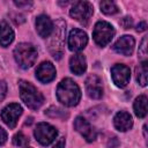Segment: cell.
<instances>
[{"label":"cell","instance_id":"obj_3","mask_svg":"<svg viewBox=\"0 0 148 148\" xmlns=\"http://www.w3.org/2000/svg\"><path fill=\"white\" fill-rule=\"evenodd\" d=\"M14 57L16 62L24 69L31 67L37 59V50L32 44L21 43L14 50Z\"/></svg>","mask_w":148,"mask_h":148},{"label":"cell","instance_id":"obj_32","mask_svg":"<svg viewBox=\"0 0 148 148\" xmlns=\"http://www.w3.org/2000/svg\"><path fill=\"white\" fill-rule=\"evenodd\" d=\"M65 147V139L64 138H61L56 145H54V147L53 148H64Z\"/></svg>","mask_w":148,"mask_h":148},{"label":"cell","instance_id":"obj_7","mask_svg":"<svg viewBox=\"0 0 148 148\" xmlns=\"http://www.w3.org/2000/svg\"><path fill=\"white\" fill-rule=\"evenodd\" d=\"M57 134L58 132L56 127H53L47 123H39L35 130V138L43 146H47L52 143L56 140Z\"/></svg>","mask_w":148,"mask_h":148},{"label":"cell","instance_id":"obj_14","mask_svg":"<svg viewBox=\"0 0 148 148\" xmlns=\"http://www.w3.org/2000/svg\"><path fill=\"white\" fill-rule=\"evenodd\" d=\"M36 77L43 83L51 82L56 77V68H54V66L50 61L42 62L36 69Z\"/></svg>","mask_w":148,"mask_h":148},{"label":"cell","instance_id":"obj_10","mask_svg":"<svg viewBox=\"0 0 148 148\" xmlns=\"http://www.w3.org/2000/svg\"><path fill=\"white\" fill-rule=\"evenodd\" d=\"M88 43L87 34L81 29H73L68 36V47L71 51H81Z\"/></svg>","mask_w":148,"mask_h":148},{"label":"cell","instance_id":"obj_20","mask_svg":"<svg viewBox=\"0 0 148 148\" xmlns=\"http://www.w3.org/2000/svg\"><path fill=\"white\" fill-rule=\"evenodd\" d=\"M135 76L136 81L139 82L140 86L146 87L147 86V61H142L139 66L135 68Z\"/></svg>","mask_w":148,"mask_h":148},{"label":"cell","instance_id":"obj_17","mask_svg":"<svg viewBox=\"0 0 148 148\" xmlns=\"http://www.w3.org/2000/svg\"><path fill=\"white\" fill-rule=\"evenodd\" d=\"M69 67L74 74H76V75L83 74L87 69V61H86L84 56L81 53L72 56L69 59Z\"/></svg>","mask_w":148,"mask_h":148},{"label":"cell","instance_id":"obj_16","mask_svg":"<svg viewBox=\"0 0 148 148\" xmlns=\"http://www.w3.org/2000/svg\"><path fill=\"white\" fill-rule=\"evenodd\" d=\"M113 125L118 131L126 132L133 125L132 116L126 111H119L113 118Z\"/></svg>","mask_w":148,"mask_h":148},{"label":"cell","instance_id":"obj_27","mask_svg":"<svg viewBox=\"0 0 148 148\" xmlns=\"http://www.w3.org/2000/svg\"><path fill=\"white\" fill-rule=\"evenodd\" d=\"M15 6H17L18 8H23V7H31L32 6V2L31 1H14Z\"/></svg>","mask_w":148,"mask_h":148},{"label":"cell","instance_id":"obj_1","mask_svg":"<svg viewBox=\"0 0 148 148\" xmlns=\"http://www.w3.org/2000/svg\"><path fill=\"white\" fill-rule=\"evenodd\" d=\"M57 97L66 106H74L80 102L81 90L72 79H64L57 88Z\"/></svg>","mask_w":148,"mask_h":148},{"label":"cell","instance_id":"obj_33","mask_svg":"<svg viewBox=\"0 0 148 148\" xmlns=\"http://www.w3.org/2000/svg\"><path fill=\"white\" fill-rule=\"evenodd\" d=\"M28 148H30V147H28Z\"/></svg>","mask_w":148,"mask_h":148},{"label":"cell","instance_id":"obj_19","mask_svg":"<svg viewBox=\"0 0 148 148\" xmlns=\"http://www.w3.org/2000/svg\"><path fill=\"white\" fill-rule=\"evenodd\" d=\"M134 112L139 118H143L147 114V96L140 95L134 102Z\"/></svg>","mask_w":148,"mask_h":148},{"label":"cell","instance_id":"obj_23","mask_svg":"<svg viewBox=\"0 0 148 148\" xmlns=\"http://www.w3.org/2000/svg\"><path fill=\"white\" fill-rule=\"evenodd\" d=\"M28 142H29V139L22 132H18L13 136V143L17 147H25Z\"/></svg>","mask_w":148,"mask_h":148},{"label":"cell","instance_id":"obj_11","mask_svg":"<svg viewBox=\"0 0 148 148\" xmlns=\"http://www.w3.org/2000/svg\"><path fill=\"white\" fill-rule=\"evenodd\" d=\"M74 128L88 141L91 142L96 139V131L95 128L88 123V120H86L83 117H76L74 120Z\"/></svg>","mask_w":148,"mask_h":148},{"label":"cell","instance_id":"obj_8","mask_svg":"<svg viewBox=\"0 0 148 148\" xmlns=\"http://www.w3.org/2000/svg\"><path fill=\"white\" fill-rule=\"evenodd\" d=\"M22 114V108L20 104L17 103H12L9 105H7L2 112H1V119L3 120V123L9 126L10 128H14L17 124L18 117Z\"/></svg>","mask_w":148,"mask_h":148},{"label":"cell","instance_id":"obj_21","mask_svg":"<svg viewBox=\"0 0 148 148\" xmlns=\"http://www.w3.org/2000/svg\"><path fill=\"white\" fill-rule=\"evenodd\" d=\"M99 6H101V10L106 15H113L118 13V7L113 1H102Z\"/></svg>","mask_w":148,"mask_h":148},{"label":"cell","instance_id":"obj_15","mask_svg":"<svg viewBox=\"0 0 148 148\" xmlns=\"http://www.w3.org/2000/svg\"><path fill=\"white\" fill-rule=\"evenodd\" d=\"M36 29H37V32L40 37L46 38L51 35V32L53 30V23L49 16L39 15L36 18Z\"/></svg>","mask_w":148,"mask_h":148},{"label":"cell","instance_id":"obj_31","mask_svg":"<svg viewBox=\"0 0 148 148\" xmlns=\"http://www.w3.org/2000/svg\"><path fill=\"white\" fill-rule=\"evenodd\" d=\"M146 28H147V23H146V22H140V23L138 24V27H136V30H138V31H145Z\"/></svg>","mask_w":148,"mask_h":148},{"label":"cell","instance_id":"obj_2","mask_svg":"<svg viewBox=\"0 0 148 148\" xmlns=\"http://www.w3.org/2000/svg\"><path fill=\"white\" fill-rule=\"evenodd\" d=\"M18 88H20V96L28 108L32 110L40 108V105L44 102V97L35 86H32L28 81L21 80L18 82Z\"/></svg>","mask_w":148,"mask_h":148},{"label":"cell","instance_id":"obj_26","mask_svg":"<svg viewBox=\"0 0 148 148\" xmlns=\"http://www.w3.org/2000/svg\"><path fill=\"white\" fill-rule=\"evenodd\" d=\"M120 24L125 28V29H130L132 27V18L131 17H124L121 21H120Z\"/></svg>","mask_w":148,"mask_h":148},{"label":"cell","instance_id":"obj_30","mask_svg":"<svg viewBox=\"0 0 148 148\" xmlns=\"http://www.w3.org/2000/svg\"><path fill=\"white\" fill-rule=\"evenodd\" d=\"M14 17L15 18H13L14 20V22L16 23V24H20V23H22V22H24V16L23 15H21V14H16V15H14Z\"/></svg>","mask_w":148,"mask_h":148},{"label":"cell","instance_id":"obj_29","mask_svg":"<svg viewBox=\"0 0 148 148\" xmlns=\"http://www.w3.org/2000/svg\"><path fill=\"white\" fill-rule=\"evenodd\" d=\"M6 140H7V133L2 127H0V146L3 145Z\"/></svg>","mask_w":148,"mask_h":148},{"label":"cell","instance_id":"obj_13","mask_svg":"<svg viewBox=\"0 0 148 148\" xmlns=\"http://www.w3.org/2000/svg\"><path fill=\"white\" fill-rule=\"evenodd\" d=\"M134 38L130 35L121 36L114 44H113V50L123 56H131L134 50Z\"/></svg>","mask_w":148,"mask_h":148},{"label":"cell","instance_id":"obj_24","mask_svg":"<svg viewBox=\"0 0 148 148\" xmlns=\"http://www.w3.org/2000/svg\"><path fill=\"white\" fill-rule=\"evenodd\" d=\"M139 54L141 57H146V54H147V37H143V39L141 42V45L139 47Z\"/></svg>","mask_w":148,"mask_h":148},{"label":"cell","instance_id":"obj_5","mask_svg":"<svg viewBox=\"0 0 148 148\" xmlns=\"http://www.w3.org/2000/svg\"><path fill=\"white\" fill-rule=\"evenodd\" d=\"M114 36V29L113 27L105 22V21H99L95 24L94 31H92V37L95 43L98 46H105L111 42V39Z\"/></svg>","mask_w":148,"mask_h":148},{"label":"cell","instance_id":"obj_4","mask_svg":"<svg viewBox=\"0 0 148 148\" xmlns=\"http://www.w3.org/2000/svg\"><path fill=\"white\" fill-rule=\"evenodd\" d=\"M53 37L50 43V52L53 58L60 59L64 54V42L66 34V23L62 20H58L53 27Z\"/></svg>","mask_w":148,"mask_h":148},{"label":"cell","instance_id":"obj_22","mask_svg":"<svg viewBox=\"0 0 148 148\" xmlns=\"http://www.w3.org/2000/svg\"><path fill=\"white\" fill-rule=\"evenodd\" d=\"M45 113L49 116V117H52V118H66L68 114L60 108H57V106H51L50 109H47L45 111Z\"/></svg>","mask_w":148,"mask_h":148},{"label":"cell","instance_id":"obj_18","mask_svg":"<svg viewBox=\"0 0 148 148\" xmlns=\"http://www.w3.org/2000/svg\"><path fill=\"white\" fill-rule=\"evenodd\" d=\"M14 39V31L6 21L0 22V45L8 46Z\"/></svg>","mask_w":148,"mask_h":148},{"label":"cell","instance_id":"obj_28","mask_svg":"<svg viewBox=\"0 0 148 148\" xmlns=\"http://www.w3.org/2000/svg\"><path fill=\"white\" fill-rule=\"evenodd\" d=\"M118 146H119V141H118V138H116V136H113L112 139H110L108 141V147L109 148H116Z\"/></svg>","mask_w":148,"mask_h":148},{"label":"cell","instance_id":"obj_9","mask_svg":"<svg viewBox=\"0 0 148 148\" xmlns=\"http://www.w3.org/2000/svg\"><path fill=\"white\" fill-rule=\"evenodd\" d=\"M111 75L112 80L116 83V86L124 88L127 86L131 79V72L130 68L123 64H117L111 68Z\"/></svg>","mask_w":148,"mask_h":148},{"label":"cell","instance_id":"obj_6","mask_svg":"<svg viewBox=\"0 0 148 148\" xmlns=\"http://www.w3.org/2000/svg\"><path fill=\"white\" fill-rule=\"evenodd\" d=\"M69 14L80 23L87 25L94 14V7L88 1H77L73 5Z\"/></svg>","mask_w":148,"mask_h":148},{"label":"cell","instance_id":"obj_12","mask_svg":"<svg viewBox=\"0 0 148 148\" xmlns=\"http://www.w3.org/2000/svg\"><path fill=\"white\" fill-rule=\"evenodd\" d=\"M86 90H87V94L89 97H91L94 99L101 98L103 95L102 80L95 74L89 75L86 80Z\"/></svg>","mask_w":148,"mask_h":148},{"label":"cell","instance_id":"obj_25","mask_svg":"<svg viewBox=\"0 0 148 148\" xmlns=\"http://www.w3.org/2000/svg\"><path fill=\"white\" fill-rule=\"evenodd\" d=\"M7 92V84L5 81H0V101H2Z\"/></svg>","mask_w":148,"mask_h":148}]
</instances>
